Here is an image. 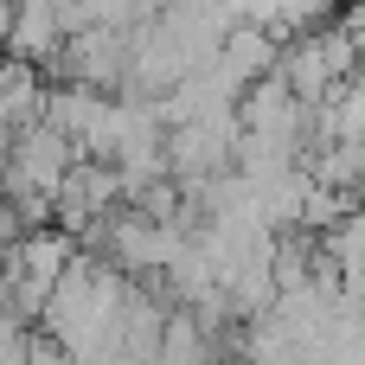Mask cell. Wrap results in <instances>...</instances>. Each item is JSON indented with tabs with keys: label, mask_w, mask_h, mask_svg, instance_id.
<instances>
[{
	"label": "cell",
	"mask_w": 365,
	"mask_h": 365,
	"mask_svg": "<svg viewBox=\"0 0 365 365\" xmlns=\"http://www.w3.org/2000/svg\"><path fill=\"white\" fill-rule=\"evenodd\" d=\"M58 45H64L58 0H19V6H13V38H6V51H13L19 64L45 71V64L58 58Z\"/></svg>",
	"instance_id": "1"
},
{
	"label": "cell",
	"mask_w": 365,
	"mask_h": 365,
	"mask_svg": "<svg viewBox=\"0 0 365 365\" xmlns=\"http://www.w3.org/2000/svg\"><path fill=\"white\" fill-rule=\"evenodd\" d=\"M218 64L250 90V83H263V77L276 71V38H269V32H257V26H231V32H225V45H218Z\"/></svg>",
	"instance_id": "2"
},
{
	"label": "cell",
	"mask_w": 365,
	"mask_h": 365,
	"mask_svg": "<svg viewBox=\"0 0 365 365\" xmlns=\"http://www.w3.org/2000/svg\"><path fill=\"white\" fill-rule=\"evenodd\" d=\"M38 103H45V77L19 58H0V115H6V128L38 122Z\"/></svg>",
	"instance_id": "3"
},
{
	"label": "cell",
	"mask_w": 365,
	"mask_h": 365,
	"mask_svg": "<svg viewBox=\"0 0 365 365\" xmlns=\"http://www.w3.org/2000/svg\"><path fill=\"white\" fill-rule=\"evenodd\" d=\"M13 6H19V0H0V51H6V38H13Z\"/></svg>",
	"instance_id": "4"
},
{
	"label": "cell",
	"mask_w": 365,
	"mask_h": 365,
	"mask_svg": "<svg viewBox=\"0 0 365 365\" xmlns=\"http://www.w3.org/2000/svg\"><path fill=\"white\" fill-rule=\"evenodd\" d=\"M353 199H365V167H359V180H353Z\"/></svg>",
	"instance_id": "5"
},
{
	"label": "cell",
	"mask_w": 365,
	"mask_h": 365,
	"mask_svg": "<svg viewBox=\"0 0 365 365\" xmlns=\"http://www.w3.org/2000/svg\"><path fill=\"white\" fill-rule=\"evenodd\" d=\"M359 302H365V289H359Z\"/></svg>",
	"instance_id": "6"
}]
</instances>
